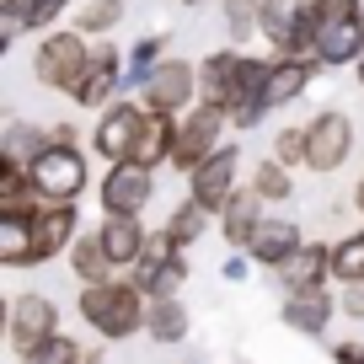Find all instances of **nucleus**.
Masks as SVG:
<instances>
[{"label":"nucleus","instance_id":"nucleus-1","mask_svg":"<svg viewBox=\"0 0 364 364\" xmlns=\"http://www.w3.org/2000/svg\"><path fill=\"white\" fill-rule=\"evenodd\" d=\"M268 59H252V54H236V48H220L198 65V97L204 107H220L230 118V129H257V97L268 86Z\"/></svg>","mask_w":364,"mask_h":364},{"label":"nucleus","instance_id":"nucleus-2","mask_svg":"<svg viewBox=\"0 0 364 364\" xmlns=\"http://www.w3.org/2000/svg\"><path fill=\"white\" fill-rule=\"evenodd\" d=\"M80 321H86L97 338L107 343H124L134 332H145V316H150V300L134 279H113V284H86L75 300Z\"/></svg>","mask_w":364,"mask_h":364},{"label":"nucleus","instance_id":"nucleus-3","mask_svg":"<svg viewBox=\"0 0 364 364\" xmlns=\"http://www.w3.org/2000/svg\"><path fill=\"white\" fill-rule=\"evenodd\" d=\"M364 59V6L359 0H321L316 11V65H359Z\"/></svg>","mask_w":364,"mask_h":364},{"label":"nucleus","instance_id":"nucleus-4","mask_svg":"<svg viewBox=\"0 0 364 364\" xmlns=\"http://www.w3.org/2000/svg\"><path fill=\"white\" fill-rule=\"evenodd\" d=\"M316 11L321 0H262V38L284 59H316Z\"/></svg>","mask_w":364,"mask_h":364},{"label":"nucleus","instance_id":"nucleus-5","mask_svg":"<svg viewBox=\"0 0 364 364\" xmlns=\"http://www.w3.org/2000/svg\"><path fill=\"white\" fill-rule=\"evenodd\" d=\"M27 177H33L38 188V204H75L80 193H86V156H80L75 145H48L43 156L27 166Z\"/></svg>","mask_w":364,"mask_h":364},{"label":"nucleus","instance_id":"nucleus-6","mask_svg":"<svg viewBox=\"0 0 364 364\" xmlns=\"http://www.w3.org/2000/svg\"><path fill=\"white\" fill-rule=\"evenodd\" d=\"M6 338H11L16 359H27V353L43 348L48 338H59V306H54L48 295H38V289L16 295L11 316H6Z\"/></svg>","mask_w":364,"mask_h":364},{"label":"nucleus","instance_id":"nucleus-7","mask_svg":"<svg viewBox=\"0 0 364 364\" xmlns=\"http://www.w3.org/2000/svg\"><path fill=\"white\" fill-rule=\"evenodd\" d=\"M86 65H91V48L80 43V33H48L43 43H38V59H33L38 80L65 91V97L75 91V80L86 75Z\"/></svg>","mask_w":364,"mask_h":364},{"label":"nucleus","instance_id":"nucleus-8","mask_svg":"<svg viewBox=\"0 0 364 364\" xmlns=\"http://www.w3.org/2000/svg\"><path fill=\"white\" fill-rule=\"evenodd\" d=\"M353 156V118L327 107L306 124V171H338Z\"/></svg>","mask_w":364,"mask_h":364},{"label":"nucleus","instance_id":"nucleus-9","mask_svg":"<svg viewBox=\"0 0 364 364\" xmlns=\"http://www.w3.org/2000/svg\"><path fill=\"white\" fill-rule=\"evenodd\" d=\"M225 124H230V118L220 113V107H204V102H198L193 113L182 118V129H177V150H171V166L193 177V171H198V166H204V161L220 150V134H225Z\"/></svg>","mask_w":364,"mask_h":364},{"label":"nucleus","instance_id":"nucleus-10","mask_svg":"<svg viewBox=\"0 0 364 364\" xmlns=\"http://www.w3.org/2000/svg\"><path fill=\"white\" fill-rule=\"evenodd\" d=\"M145 107L139 102H113L102 113V124H97V134H91V150L102 161H113V166H124V161H134V145L139 134H145Z\"/></svg>","mask_w":364,"mask_h":364},{"label":"nucleus","instance_id":"nucleus-11","mask_svg":"<svg viewBox=\"0 0 364 364\" xmlns=\"http://www.w3.org/2000/svg\"><path fill=\"white\" fill-rule=\"evenodd\" d=\"M198 97V70L188 59H161L156 75L145 86V113H166V118H182Z\"/></svg>","mask_w":364,"mask_h":364},{"label":"nucleus","instance_id":"nucleus-12","mask_svg":"<svg viewBox=\"0 0 364 364\" xmlns=\"http://www.w3.org/2000/svg\"><path fill=\"white\" fill-rule=\"evenodd\" d=\"M236 171H241V150L236 145H220L215 156L188 177V198H193L198 209H209V215H220V209L236 198Z\"/></svg>","mask_w":364,"mask_h":364},{"label":"nucleus","instance_id":"nucleus-13","mask_svg":"<svg viewBox=\"0 0 364 364\" xmlns=\"http://www.w3.org/2000/svg\"><path fill=\"white\" fill-rule=\"evenodd\" d=\"M124 91V59H118L113 43H91V65L86 75L75 80V91H70V102L75 107H113V97Z\"/></svg>","mask_w":364,"mask_h":364},{"label":"nucleus","instance_id":"nucleus-14","mask_svg":"<svg viewBox=\"0 0 364 364\" xmlns=\"http://www.w3.org/2000/svg\"><path fill=\"white\" fill-rule=\"evenodd\" d=\"M97 198H102V215H129V220H139V215H145V204L156 198V177H150L145 166H134V161H124V166H113V171L102 177Z\"/></svg>","mask_w":364,"mask_h":364},{"label":"nucleus","instance_id":"nucleus-15","mask_svg":"<svg viewBox=\"0 0 364 364\" xmlns=\"http://www.w3.org/2000/svg\"><path fill=\"white\" fill-rule=\"evenodd\" d=\"M300 247H306V236H300V225H295V220H284V215H268V220L257 225V236H252L247 257L279 273V268H284V262L295 257Z\"/></svg>","mask_w":364,"mask_h":364},{"label":"nucleus","instance_id":"nucleus-16","mask_svg":"<svg viewBox=\"0 0 364 364\" xmlns=\"http://www.w3.org/2000/svg\"><path fill=\"white\" fill-rule=\"evenodd\" d=\"M327 279H332V247H321V241H306V247L279 268L284 295H316V289H327Z\"/></svg>","mask_w":364,"mask_h":364},{"label":"nucleus","instance_id":"nucleus-17","mask_svg":"<svg viewBox=\"0 0 364 364\" xmlns=\"http://www.w3.org/2000/svg\"><path fill=\"white\" fill-rule=\"evenodd\" d=\"M316 59H273V70H268V86H262V97H257V118H268L273 107H284V102H295L300 91L316 80Z\"/></svg>","mask_w":364,"mask_h":364},{"label":"nucleus","instance_id":"nucleus-18","mask_svg":"<svg viewBox=\"0 0 364 364\" xmlns=\"http://www.w3.org/2000/svg\"><path fill=\"white\" fill-rule=\"evenodd\" d=\"M80 241L75 230V204H43L33 215V247H38V262L59 257V252H70Z\"/></svg>","mask_w":364,"mask_h":364},{"label":"nucleus","instance_id":"nucleus-19","mask_svg":"<svg viewBox=\"0 0 364 364\" xmlns=\"http://www.w3.org/2000/svg\"><path fill=\"white\" fill-rule=\"evenodd\" d=\"M97 236H102V247H107V257H113L118 273H134V262L145 257V247H150L145 225L129 220V215H107L102 225H97Z\"/></svg>","mask_w":364,"mask_h":364},{"label":"nucleus","instance_id":"nucleus-20","mask_svg":"<svg viewBox=\"0 0 364 364\" xmlns=\"http://www.w3.org/2000/svg\"><path fill=\"white\" fill-rule=\"evenodd\" d=\"M38 209H0V262L6 268H38V247H33V215Z\"/></svg>","mask_w":364,"mask_h":364},{"label":"nucleus","instance_id":"nucleus-21","mask_svg":"<svg viewBox=\"0 0 364 364\" xmlns=\"http://www.w3.org/2000/svg\"><path fill=\"white\" fill-rule=\"evenodd\" d=\"M262 220H268V215H262V198H257V188L247 182V188H236V198H230V204L220 209V236H225L230 247H241V252H247Z\"/></svg>","mask_w":364,"mask_h":364},{"label":"nucleus","instance_id":"nucleus-22","mask_svg":"<svg viewBox=\"0 0 364 364\" xmlns=\"http://www.w3.org/2000/svg\"><path fill=\"white\" fill-rule=\"evenodd\" d=\"M332 311H338V300H332L327 289H316V295H284V306H279V321H284L289 332L321 338V332L332 327Z\"/></svg>","mask_w":364,"mask_h":364},{"label":"nucleus","instance_id":"nucleus-23","mask_svg":"<svg viewBox=\"0 0 364 364\" xmlns=\"http://www.w3.org/2000/svg\"><path fill=\"white\" fill-rule=\"evenodd\" d=\"M70 273L80 279V289L86 284H113L118 279V268H113V257H107V247H102L97 230H86V236L70 247Z\"/></svg>","mask_w":364,"mask_h":364},{"label":"nucleus","instance_id":"nucleus-24","mask_svg":"<svg viewBox=\"0 0 364 364\" xmlns=\"http://www.w3.org/2000/svg\"><path fill=\"white\" fill-rule=\"evenodd\" d=\"M177 129H182V118L150 113L145 118V134H139V145H134V166L156 171L161 161H171V150H177Z\"/></svg>","mask_w":364,"mask_h":364},{"label":"nucleus","instance_id":"nucleus-25","mask_svg":"<svg viewBox=\"0 0 364 364\" xmlns=\"http://www.w3.org/2000/svg\"><path fill=\"white\" fill-rule=\"evenodd\" d=\"M48 145H54V134H43V129H33V124H11V129H6V145H0V161H11V166H33Z\"/></svg>","mask_w":364,"mask_h":364},{"label":"nucleus","instance_id":"nucleus-26","mask_svg":"<svg viewBox=\"0 0 364 364\" xmlns=\"http://www.w3.org/2000/svg\"><path fill=\"white\" fill-rule=\"evenodd\" d=\"M332 279L343 289L364 284V230H348L343 241H332Z\"/></svg>","mask_w":364,"mask_h":364},{"label":"nucleus","instance_id":"nucleus-27","mask_svg":"<svg viewBox=\"0 0 364 364\" xmlns=\"http://www.w3.org/2000/svg\"><path fill=\"white\" fill-rule=\"evenodd\" d=\"M204 225H209V209H198L193 198H182V204L171 209V220H166L161 230H166V241H171L177 252H188L198 236H204Z\"/></svg>","mask_w":364,"mask_h":364},{"label":"nucleus","instance_id":"nucleus-28","mask_svg":"<svg viewBox=\"0 0 364 364\" xmlns=\"http://www.w3.org/2000/svg\"><path fill=\"white\" fill-rule=\"evenodd\" d=\"M252 188H257V198L262 204H289L295 198V177H289V166L284 161H257V171H252Z\"/></svg>","mask_w":364,"mask_h":364},{"label":"nucleus","instance_id":"nucleus-29","mask_svg":"<svg viewBox=\"0 0 364 364\" xmlns=\"http://www.w3.org/2000/svg\"><path fill=\"white\" fill-rule=\"evenodd\" d=\"M145 332L156 343H182V338H188V311H182V300H150Z\"/></svg>","mask_w":364,"mask_h":364},{"label":"nucleus","instance_id":"nucleus-30","mask_svg":"<svg viewBox=\"0 0 364 364\" xmlns=\"http://www.w3.org/2000/svg\"><path fill=\"white\" fill-rule=\"evenodd\" d=\"M124 22V0H80L75 6V33H113Z\"/></svg>","mask_w":364,"mask_h":364},{"label":"nucleus","instance_id":"nucleus-31","mask_svg":"<svg viewBox=\"0 0 364 364\" xmlns=\"http://www.w3.org/2000/svg\"><path fill=\"white\" fill-rule=\"evenodd\" d=\"M27 27H38V0H0V48H11Z\"/></svg>","mask_w":364,"mask_h":364},{"label":"nucleus","instance_id":"nucleus-32","mask_svg":"<svg viewBox=\"0 0 364 364\" xmlns=\"http://www.w3.org/2000/svg\"><path fill=\"white\" fill-rule=\"evenodd\" d=\"M161 65V38H139L134 48H129V65H124V86H150V75H156Z\"/></svg>","mask_w":364,"mask_h":364},{"label":"nucleus","instance_id":"nucleus-33","mask_svg":"<svg viewBox=\"0 0 364 364\" xmlns=\"http://www.w3.org/2000/svg\"><path fill=\"white\" fill-rule=\"evenodd\" d=\"M22 364H86V353H80L75 338H65V332H59V338H48L43 348H33Z\"/></svg>","mask_w":364,"mask_h":364},{"label":"nucleus","instance_id":"nucleus-34","mask_svg":"<svg viewBox=\"0 0 364 364\" xmlns=\"http://www.w3.org/2000/svg\"><path fill=\"white\" fill-rule=\"evenodd\" d=\"M273 161H284V166H306V129H279L273 139Z\"/></svg>","mask_w":364,"mask_h":364},{"label":"nucleus","instance_id":"nucleus-35","mask_svg":"<svg viewBox=\"0 0 364 364\" xmlns=\"http://www.w3.org/2000/svg\"><path fill=\"white\" fill-rule=\"evenodd\" d=\"M225 16H230V33L247 38V27L262 16V6H257V0H225Z\"/></svg>","mask_w":364,"mask_h":364},{"label":"nucleus","instance_id":"nucleus-36","mask_svg":"<svg viewBox=\"0 0 364 364\" xmlns=\"http://www.w3.org/2000/svg\"><path fill=\"white\" fill-rule=\"evenodd\" d=\"M332 364H364V343H332Z\"/></svg>","mask_w":364,"mask_h":364},{"label":"nucleus","instance_id":"nucleus-37","mask_svg":"<svg viewBox=\"0 0 364 364\" xmlns=\"http://www.w3.org/2000/svg\"><path fill=\"white\" fill-rule=\"evenodd\" d=\"M220 273H225L230 284H241V279L252 273V257H225V268H220Z\"/></svg>","mask_w":364,"mask_h":364},{"label":"nucleus","instance_id":"nucleus-38","mask_svg":"<svg viewBox=\"0 0 364 364\" xmlns=\"http://www.w3.org/2000/svg\"><path fill=\"white\" fill-rule=\"evenodd\" d=\"M343 311H348V316H359V321H364V284L343 289Z\"/></svg>","mask_w":364,"mask_h":364},{"label":"nucleus","instance_id":"nucleus-39","mask_svg":"<svg viewBox=\"0 0 364 364\" xmlns=\"http://www.w3.org/2000/svg\"><path fill=\"white\" fill-rule=\"evenodd\" d=\"M65 6H70V0H38V27H43V22H54V16L65 11Z\"/></svg>","mask_w":364,"mask_h":364},{"label":"nucleus","instance_id":"nucleus-40","mask_svg":"<svg viewBox=\"0 0 364 364\" xmlns=\"http://www.w3.org/2000/svg\"><path fill=\"white\" fill-rule=\"evenodd\" d=\"M353 204H359V215H364V177H359V188H353Z\"/></svg>","mask_w":364,"mask_h":364},{"label":"nucleus","instance_id":"nucleus-41","mask_svg":"<svg viewBox=\"0 0 364 364\" xmlns=\"http://www.w3.org/2000/svg\"><path fill=\"white\" fill-rule=\"evenodd\" d=\"M359 86H364V59H359Z\"/></svg>","mask_w":364,"mask_h":364},{"label":"nucleus","instance_id":"nucleus-42","mask_svg":"<svg viewBox=\"0 0 364 364\" xmlns=\"http://www.w3.org/2000/svg\"><path fill=\"white\" fill-rule=\"evenodd\" d=\"M188 6H198V0H188Z\"/></svg>","mask_w":364,"mask_h":364}]
</instances>
